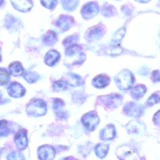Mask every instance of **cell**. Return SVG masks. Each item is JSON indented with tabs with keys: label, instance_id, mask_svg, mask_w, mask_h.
Masks as SVG:
<instances>
[{
	"label": "cell",
	"instance_id": "2",
	"mask_svg": "<svg viewBox=\"0 0 160 160\" xmlns=\"http://www.w3.org/2000/svg\"><path fill=\"white\" fill-rule=\"evenodd\" d=\"M27 111L28 114L33 117L43 116L46 113V104L42 100H35L28 105Z\"/></svg>",
	"mask_w": 160,
	"mask_h": 160
},
{
	"label": "cell",
	"instance_id": "11",
	"mask_svg": "<svg viewBox=\"0 0 160 160\" xmlns=\"http://www.w3.org/2000/svg\"><path fill=\"white\" fill-rule=\"evenodd\" d=\"M110 80L105 76L98 75L94 78L92 80V85L97 88H102L109 85Z\"/></svg>",
	"mask_w": 160,
	"mask_h": 160
},
{
	"label": "cell",
	"instance_id": "3",
	"mask_svg": "<svg viewBox=\"0 0 160 160\" xmlns=\"http://www.w3.org/2000/svg\"><path fill=\"white\" fill-rule=\"evenodd\" d=\"M81 121L88 130L93 131L99 124L100 119L96 112L90 111L83 115Z\"/></svg>",
	"mask_w": 160,
	"mask_h": 160
},
{
	"label": "cell",
	"instance_id": "17",
	"mask_svg": "<svg viewBox=\"0 0 160 160\" xmlns=\"http://www.w3.org/2000/svg\"><path fill=\"white\" fill-rule=\"evenodd\" d=\"M53 87L56 91H61L65 90L67 89V84L65 81L60 80L55 82L53 84Z\"/></svg>",
	"mask_w": 160,
	"mask_h": 160
},
{
	"label": "cell",
	"instance_id": "7",
	"mask_svg": "<svg viewBox=\"0 0 160 160\" xmlns=\"http://www.w3.org/2000/svg\"><path fill=\"white\" fill-rule=\"evenodd\" d=\"M123 110L128 116L132 117H139L142 112V107L134 102H130L125 105Z\"/></svg>",
	"mask_w": 160,
	"mask_h": 160
},
{
	"label": "cell",
	"instance_id": "4",
	"mask_svg": "<svg viewBox=\"0 0 160 160\" xmlns=\"http://www.w3.org/2000/svg\"><path fill=\"white\" fill-rule=\"evenodd\" d=\"M117 155L120 159H137L138 156L135 151L129 146H122L117 149Z\"/></svg>",
	"mask_w": 160,
	"mask_h": 160
},
{
	"label": "cell",
	"instance_id": "18",
	"mask_svg": "<svg viewBox=\"0 0 160 160\" xmlns=\"http://www.w3.org/2000/svg\"><path fill=\"white\" fill-rule=\"evenodd\" d=\"M7 124V122L5 120L0 121V136H4L9 133V130Z\"/></svg>",
	"mask_w": 160,
	"mask_h": 160
},
{
	"label": "cell",
	"instance_id": "16",
	"mask_svg": "<svg viewBox=\"0 0 160 160\" xmlns=\"http://www.w3.org/2000/svg\"><path fill=\"white\" fill-rule=\"evenodd\" d=\"M10 79V74L8 71L4 69H0V85L2 86L7 84Z\"/></svg>",
	"mask_w": 160,
	"mask_h": 160
},
{
	"label": "cell",
	"instance_id": "20",
	"mask_svg": "<svg viewBox=\"0 0 160 160\" xmlns=\"http://www.w3.org/2000/svg\"><path fill=\"white\" fill-rule=\"evenodd\" d=\"M160 101L159 95L156 94H153L148 98L147 102V104L149 106H152L155 104L158 103Z\"/></svg>",
	"mask_w": 160,
	"mask_h": 160
},
{
	"label": "cell",
	"instance_id": "12",
	"mask_svg": "<svg viewBox=\"0 0 160 160\" xmlns=\"http://www.w3.org/2000/svg\"><path fill=\"white\" fill-rule=\"evenodd\" d=\"M147 91L146 87L143 85H137L134 87L131 93L132 97L135 100L138 99L143 97Z\"/></svg>",
	"mask_w": 160,
	"mask_h": 160
},
{
	"label": "cell",
	"instance_id": "21",
	"mask_svg": "<svg viewBox=\"0 0 160 160\" xmlns=\"http://www.w3.org/2000/svg\"><path fill=\"white\" fill-rule=\"evenodd\" d=\"M25 78L28 82L30 83H33L38 79V76L34 73L29 72L26 74Z\"/></svg>",
	"mask_w": 160,
	"mask_h": 160
},
{
	"label": "cell",
	"instance_id": "6",
	"mask_svg": "<svg viewBox=\"0 0 160 160\" xmlns=\"http://www.w3.org/2000/svg\"><path fill=\"white\" fill-rule=\"evenodd\" d=\"M14 141L16 146L18 149L20 150L25 149L28 145L27 132L25 130H19L16 134Z\"/></svg>",
	"mask_w": 160,
	"mask_h": 160
},
{
	"label": "cell",
	"instance_id": "9",
	"mask_svg": "<svg viewBox=\"0 0 160 160\" xmlns=\"http://www.w3.org/2000/svg\"><path fill=\"white\" fill-rule=\"evenodd\" d=\"M8 92L12 97L19 98L25 94V90L24 87L20 84L14 82L8 87Z\"/></svg>",
	"mask_w": 160,
	"mask_h": 160
},
{
	"label": "cell",
	"instance_id": "1",
	"mask_svg": "<svg viewBox=\"0 0 160 160\" xmlns=\"http://www.w3.org/2000/svg\"><path fill=\"white\" fill-rule=\"evenodd\" d=\"M114 81L119 89L126 90L132 87L134 83V77L129 70H124L115 77Z\"/></svg>",
	"mask_w": 160,
	"mask_h": 160
},
{
	"label": "cell",
	"instance_id": "15",
	"mask_svg": "<svg viewBox=\"0 0 160 160\" xmlns=\"http://www.w3.org/2000/svg\"><path fill=\"white\" fill-rule=\"evenodd\" d=\"M58 54L57 52H49L45 58V62L49 66H53L59 59Z\"/></svg>",
	"mask_w": 160,
	"mask_h": 160
},
{
	"label": "cell",
	"instance_id": "19",
	"mask_svg": "<svg viewBox=\"0 0 160 160\" xmlns=\"http://www.w3.org/2000/svg\"><path fill=\"white\" fill-rule=\"evenodd\" d=\"M71 81L70 85L72 86H80L81 84V79L77 75L75 74H71L70 75Z\"/></svg>",
	"mask_w": 160,
	"mask_h": 160
},
{
	"label": "cell",
	"instance_id": "13",
	"mask_svg": "<svg viewBox=\"0 0 160 160\" xmlns=\"http://www.w3.org/2000/svg\"><path fill=\"white\" fill-rule=\"evenodd\" d=\"M10 73L14 76L22 75L24 73V69L21 64L18 62H14L10 65L9 67Z\"/></svg>",
	"mask_w": 160,
	"mask_h": 160
},
{
	"label": "cell",
	"instance_id": "23",
	"mask_svg": "<svg viewBox=\"0 0 160 160\" xmlns=\"http://www.w3.org/2000/svg\"><path fill=\"white\" fill-rule=\"evenodd\" d=\"M153 120L155 123L159 125L160 124V112H159V111H158V112L155 114V116L153 117Z\"/></svg>",
	"mask_w": 160,
	"mask_h": 160
},
{
	"label": "cell",
	"instance_id": "14",
	"mask_svg": "<svg viewBox=\"0 0 160 160\" xmlns=\"http://www.w3.org/2000/svg\"><path fill=\"white\" fill-rule=\"evenodd\" d=\"M109 150V146L108 145L104 144H99L97 145L95 149L96 155L100 158H103L105 157L107 154Z\"/></svg>",
	"mask_w": 160,
	"mask_h": 160
},
{
	"label": "cell",
	"instance_id": "5",
	"mask_svg": "<svg viewBox=\"0 0 160 160\" xmlns=\"http://www.w3.org/2000/svg\"><path fill=\"white\" fill-rule=\"evenodd\" d=\"M100 101L108 108H116L121 104L122 98L119 95L110 94L100 97Z\"/></svg>",
	"mask_w": 160,
	"mask_h": 160
},
{
	"label": "cell",
	"instance_id": "10",
	"mask_svg": "<svg viewBox=\"0 0 160 160\" xmlns=\"http://www.w3.org/2000/svg\"><path fill=\"white\" fill-rule=\"evenodd\" d=\"M116 132L115 126L112 124L107 125L100 132V137L104 141L111 140L115 138Z\"/></svg>",
	"mask_w": 160,
	"mask_h": 160
},
{
	"label": "cell",
	"instance_id": "8",
	"mask_svg": "<svg viewBox=\"0 0 160 160\" xmlns=\"http://www.w3.org/2000/svg\"><path fill=\"white\" fill-rule=\"evenodd\" d=\"M38 153L40 159L52 160L55 157V150L51 146L45 145L39 148Z\"/></svg>",
	"mask_w": 160,
	"mask_h": 160
},
{
	"label": "cell",
	"instance_id": "24",
	"mask_svg": "<svg viewBox=\"0 0 160 160\" xmlns=\"http://www.w3.org/2000/svg\"><path fill=\"white\" fill-rule=\"evenodd\" d=\"M1 52H0V60H1Z\"/></svg>",
	"mask_w": 160,
	"mask_h": 160
},
{
	"label": "cell",
	"instance_id": "25",
	"mask_svg": "<svg viewBox=\"0 0 160 160\" xmlns=\"http://www.w3.org/2000/svg\"><path fill=\"white\" fill-rule=\"evenodd\" d=\"M1 154V149H0V155Z\"/></svg>",
	"mask_w": 160,
	"mask_h": 160
},
{
	"label": "cell",
	"instance_id": "22",
	"mask_svg": "<svg viewBox=\"0 0 160 160\" xmlns=\"http://www.w3.org/2000/svg\"><path fill=\"white\" fill-rule=\"evenodd\" d=\"M152 80L153 82H159L160 79V72L159 71H155L152 72Z\"/></svg>",
	"mask_w": 160,
	"mask_h": 160
}]
</instances>
